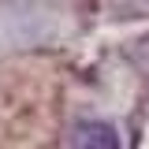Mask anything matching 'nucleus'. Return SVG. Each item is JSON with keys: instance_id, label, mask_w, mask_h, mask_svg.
Masks as SVG:
<instances>
[{"instance_id": "f257e3e1", "label": "nucleus", "mask_w": 149, "mask_h": 149, "mask_svg": "<svg viewBox=\"0 0 149 149\" xmlns=\"http://www.w3.org/2000/svg\"><path fill=\"white\" fill-rule=\"evenodd\" d=\"M71 149H119V134L108 123H82L71 134Z\"/></svg>"}]
</instances>
